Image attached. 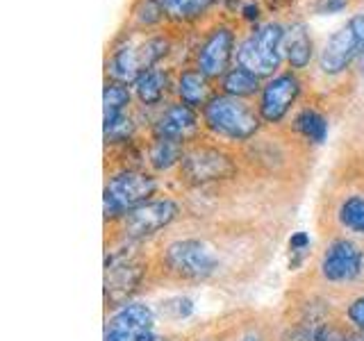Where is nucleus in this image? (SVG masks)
I'll return each mask as SVG.
<instances>
[{
    "mask_svg": "<svg viewBox=\"0 0 364 341\" xmlns=\"http://www.w3.org/2000/svg\"><path fill=\"white\" fill-rule=\"evenodd\" d=\"M301 96V80L291 71L278 73L267 80V85L259 91L257 112L262 123H280L294 107V102Z\"/></svg>",
    "mask_w": 364,
    "mask_h": 341,
    "instance_id": "nucleus-11",
    "label": "nucleus"
},
{
    "mask_svg": "<svg viewBox=\"0 0 364 341\" xmlns=\"http://www.w3.org/2000/svg\"><path fill=\"white\" fill-rule=\"evenodd\" d=\"M346 341H364V335H353V337H348Z\"/></svg>",
    "mask_w": 364,
    "mask_h": 341,
    "instance_id": "nucleus-28",
    "label": "nucleus"
},
{
    "mask_svg": "<svg viewBox=\"0 0 364 341\" xmlns=\"http://www.w3.org/2000/svg\"><path fill=\"white\" fill-rule=\"evenodd\" d=\"M318 273L328 284H350L364 273V248L353 239H333L318 261Z\"/></svg>",
    "mask_w": 364,
    "mask_h": 341,
    "instance_id": "nucleus-9",
    "label": "nucleus"
},
{
    "mask_svg": "<svg viewBox=\"0 0 364 341\" xmlns=\"http://www.w3.org/2000/svg\"><path fill=\"white\" fill-rule=\"evenodd\" d=\"M221 87H223V94L225 96H232V98H250L262 91V77L250 73L248 68L244 66H235L230 68L223 77H221Z\"/></svg>",
    "mask_w": 364,
    "mask_h": 341,
    "instance_id": "nucleus-18",
    "label": "nucleus"
},
{
    "mask_svg": "<svg viewBox=\"0 0 364 341\" xmlns=\"http://www.w3.org/2000/svg\"><path fill=\"white\" fill-rule=\"evenodd\" d=\"M144 264L136 257L123 253H114L105 264V301L112 307H121L128 303L132 291L141 284Z\"/></svg>",
    "mask_w": 364,
    "mask_h": 341,
    "instance_id": "nucleus-12",
    "label": "nucleus"
},
{
    "mask_svg": "<svg viewBox=\"0 0 364 341\" xmlns=\"http://www.w3.org/2000/svg\"><path fill=\"white\" fill-rule=\"evenodd\" d=\"M130 102H132V94H130L128 85L109 80L105 85V91H102V121L112 123V121L125 117Z\"/></svg>",
    "mask_w": 364,
    "mask_h": 341,
    "instance_id": "nucleus-19",
    "label": "nucleus"
},
{
    "mask_svg": "<svg viewBox=\"0 0 364 341\" xmlns=\"http://www.w3.org/2000/svg\"><path fill=\"white\" fill-rule=\"evenodd\" d=\"M284 60L291 68H305L312 60V39L305 23H291L284 28Z\"/></svg>",
    "mask_w": 364,
    "mask_h": 341,
    "instance_id": "nucleus-15",
    "label": "nucleus"
},
{
    "mask_svg": "<svg viewBox=\"0 0 364 341\" xmlns=\"http://www.w3.org/2000/svg\"><path fill=\"white\" fill-rule=\"evenodd\" d=\"M162 269L176 280L200 282L216 273V269H219V255L203 239H176V242L162 248Z\"/></svg>",
    "mask_w": 364,
    "mask_h": 341,
    "instance_id": "nucleus-2",
    "label": "nucleus"
},
{
    "mask_svg": "<svg viewBox=\"0 0 364 341\" xmlns=\"http://www.w3.org/2000/svg\"><path fill=\"white\" fill-rule=\"evenodd\" d=\"M155 314L144 303H125L105 323L102 341H151Z\"/></svg>",
    "mask_w": 364,
    "mask_h": 341,
    "instance_id": "nucleus-10",
    "label": "nucleus"
},
{
    "mask_svg": "<svg viewBox=\"0 0 364 341\" xmlns=\"http://www.w3.org/2000/svg\"><path fill=\"white\" fill-rule=\"evenodd\" d=\"M237 173L232 157L212 146L187 148L180 159V178L193 187L212 185V182L230 180Z\"/></svg>",
    "mask_w": 364,
    "mask_h": 341,
    "instance_id": "nucleus-7",
    "label": "nucleus"
},
{
    "mask_svg": "<svg viewBox=\"0 0 364 341\" xmlns=\"http://www.w3.org/2000/svg\"><path fill=\"white\" fill-rule=\"evenodd\" d=\"M284 57V28L264 23L255 28L237 48V64L259 77H273Z\"/></svg>",
    "mask_w": 364,
    "mask_h": 341,
    "instance_id": "nucleus-4",
    "label": "nucleus"
},
{
    "mask_svg": "<svg viewBox=\"0 0 364 341\" xmlns=\"http://www.w3.org/2000/svg\"><path fill=\"white\" fill-rule=\"evenodd\" d=\"M235 55V32L225 26H219L208 34V39L198 48L196 68L208 80L223 77L230 71V62Z\"/></svg>",
    "mask_w": 364,
    "mask_h": 341,
    "instance_id": "nucleus-13",
    "label": "nucleus"
},
{
    "mask_svg": "<svg viewBox=\"0 0 364 341\" xmlns=\"http://www.w3.org/2000/svg\"><path fill=\"white\" fill-rule=\"evenodd\" d=\"M176 94L180 98V102H185V105L198 109V107H205L210 102V80L205 77L198 68H193V71H185L176 82Z\"/></svg>",
    "mask_w": 364,
    "mask_h": 341,
    "instance_id": "nucleus-16",
    "label": "nucleus"
},
{
    "mask_svg": "<svg viewBox=\"0 0 364 341\" xmlns=\"http://www.w3.org/2000/svg\"><path fill=\"white\" fill-rule=\"evenodd\" d=\"M358 68H360V75L364 77V53H362V57L358 60Z\"/></svg>",
    "mask_w": 364,
    "mask_h": 341,
    "instance_id": "nucleus-27",
    "label": "nucleus"
},
{
    "mask_svg": "<svg viewBox=\"0 0 364 341\" xmlns=\"http://www.w3.org/2000/svg\"><path fill=\"white\" fill-rule=\"evenodd\" d=\"M344 318H346L348 328L355 330V335H364V293L358 296V298H353L346 305Z\"/></svg>",
    "mask_w": 364,
    "mask_h": 341,
    "instance_id": "nucleus-24",
    "label": "nucleus"
},
{
    "mask_svg": "<svg viewBox=\"0 0 364 341\" xmlns=\"http://www.w3.org/2000/svg\"><path fill=\"white\" fill-rule=\"evenodd\" d=\"M242 341H264V339H262L257 332H248V335H244V337H242Z\"/></svg>",
    "mask_w": 364,
    "mask_h": 341,
    "instance_id": "nucleus-26",
    "label": "nucleus"
},
{
    "mask_svg": "<svg viewBox=\"0 0 364 341\" xmlns=\"http://www.w3.org/2000/svg\"><path fill=\"white\" fill-rule=\"evenodd\" d=\"M216 0H157L162 14L171 21H191L208 11Z\"/></svg>",
    "mask_w": 364,
    "mask_h": 341,
    "instance_id": "nucleus-22",
    "label": "nucleus"
},
{
    "mask_svg": "<svg viewBox=\"0 0 364 341\" xmlns=\"http://www.w3.org/2000/svg\"><path fill=\"white\" fill-rule=\"evenodd\" d=\"M196 130H198V114L193 107L185 105V102H173V105L162 109V114H159L153 125L155 136L182 141V144Z\"/></svg>",
    "mask_w": 364,
    "mask_h": 341,
    "instance_id": "nucleus-14",
    "label": "nucleus"
},
{
    "mask_svg": "<svg viewBox=\"0 0 364 341\" xmlns=\"http://www.w3.org/2000/svg\"><path fill=\"white\" fill-rule=\"evenodd\" d=\"M203 123L212 134L225 141H248L259 130V112L246 100L232 96H212L203 107Z\"/></svg>",
    "mask_w": 364,
    "mask_h": 341,
    "instance_id": "nucleus-1",
    "label": "nucleus"
},
{
    "mask_svg": "<svg viewBox=\"0 0 364 341\" xmlns=\"http://www.w3.org/2000/svg\"><path fill=\"white\" fill-rule=\"evenodd\" d=\"M335 216H337V223L341 230L364 237V196L355 193V196L344 198L339 202Z\"/></svg>",
    "mask_w": 364,
    "mask_h": 341,
    "instance_id": "nucleus-21",
    "label": "nucleus"
},
{
    "mask_svg": "<svg viewBox=\"0 0 364 341\" xmlns=\"http://www.w3.org/2000/svg\"><path fill=\"white\" fill-rule=\"evenodd\" d=\"M157 193L155 175L146 170H121L112 175L102 191V212H105L107 223H119L125 214L141 207L144 202L153 200Z\"/></svg>",
    "mask_w": 364,
    "mask_h": 341,
    "instance_id": "nucleus-3",
    "label": "nucleus"
},
{
    "mask_svg": "<svg viewBox=\"0 0 364 341\" xmlns=\"http://www.w3.org/2000/svg\"><path fill=\"white\" fill-rule=\"evenodd\" d=\"M344 5H346V0H318L316 9L321 11V14H328V11H339Z\"/></svg>",
    "mask_w": 364,
    "mask_h": 341,
    "instance_id": "nucleus-25",
    "label": "nucleus"
},
{
    "mask_svg": "<svg viewBox=\"0 0 364 341\" xmlns=\"http://www.w3.org/2000/svg\"><path fill=\"white\" fill-rule=\"evenodd\" d=\"M296 130H299L307 141L321 144L328 134V121L323 114H318L316 109H303L294 121Z\"/></svg>",
    "mask_w": 364,
    "mask_h": 341,
    "instance_id": "nucleus-23",
    "label": "nucleus"
},
{
    "mask_svg": "<svg viewBox=\"0 0 364 341\" xmlns=\"http://www.w3.org/2000/svg\"><path fill=\"white\" fill-rule=\"evenodd\" d=\"M364 53V14L350 16L323 45L318 55V68L326 75H339L358 62Z\"/></svg>",
    "mask_w": 364,
    "mask_h": 341,
    "instance_id": "nucleus-6",
    "label": "nucleus"
},
{
    "mask_svg": "<svg viewBox=\"0 0 364 341\" xmlns=\"http://www.w3.org/2000/svg\"><path fill=\"white\" fill-rule=\"evenodd\" d=\"M180 216V205L173 198H153L144 202L141 207L125 214L117 223L121 239L128 244H139L166 230L171 223H176Z\"/></svg>",
    "mask_w": 364,
    "mask_h": 341,
    "instance_id": "nucleus-5",
    "label": "nucleus"
},
{
    "mask_svg": "<svg viewBox=\"0 0 364 341\" xmlns=\"http://www.w3.org/2000/svg\"><path fill=\"white\" fill-rule=\"evenodd\" d=\"M168 50V41L153 37L139 45H123L114 50V55L107 62V73L114 82L134 85L141 73L155 68V64L162 60Z\"/></svg>",
    "mask_w": 364,
    "mask_h": 341,
    "instance_id": "nucleus-8",
    "label": "nucleus"
},
{
    "mask_svg": "<svg viewBox=\"0 0 364 341\" xmlns=\"http://www.w3.org/2000/svg\"><path fill=\"white\" fill-rule=\"evenodd\" d=\"M182 155H185V146H182V141L155 136L151 151H148V164H151L155 170H168L173 166H180Z\"/></svg>",
    "mask_w": 364,
    "mask_h": 341,
    "instance_id": "nucleus-20",
    "label": "nucleus"
},
{
    "mask_svg": "<svg viewBox=\"0 0 364 341\" xmlns=\"http://www.w3.org/2000/svg\"><path fill=\"white\" fill-rule=\"evenodd\" d=\"M168 87H171L168 73L162 71V68H151V71L141 73L139 80L134 82V96L139 98L141 105L155 107L164 100Z\"/></svg>",
    "mask_w": 364,
    "mask_h": 341,
    "instance_id": "nucleus-17",
    "label": "nucleus"
}]
</instances>
